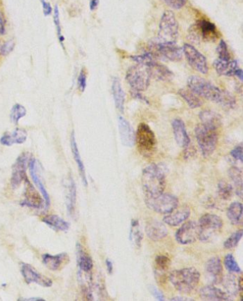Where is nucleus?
<instances>
[{"mask_svg":"<svg viewBox=\"0 0 243 301\" xmlns=\"http://www.w3.org/2000/svg\"><path fill=\"white\" fill-rule=\"evenodd\" d=\"M187 84L188 89L201 98L228 109H233L236 107V98L231 93L220 90L209 81L199 76H190Z\"/></svg>","mask_w":243,"mask_h":301,"instance_id":"obj_1","label":"nucleus"},{"mask_svg":"<svg viewBox=\"0 0 243 301\" xmlns=\"http://www.w3.org/2000/svg\"><path fill=\"white\" fill-rule=\"evenodd\" d=\"M141 183L146 197L158 196L166 188V176L164 169L157 164L149 165L143 170Z\"/></svg>","mask_w":243,"mask_h":301,"instance_id":"obj_2","label":"nucleus"},{"mask_svg":"<svg viewBox=\"0 0 243 301\" xmlns=\"http://www.w3.org/2000/svg\"><path fill=\"white\" fill-rule=\"evenodd\" d=\"M168 278L178 291L188 294L193 292L199 285L201 273L195 267H185L173 270Z\"/></svg>","mask_w":243,"mask_h":301,"instance_id":"obj_3","label":"nucleus"},{"mask_svg":"<svg viewBox=\"0 0 243 301\" xmlns=\"http://www.w3.org/2000/svg\"><path fill=\"white\" fill-rule=\"evenodd\" d=\"M218 129L201 122L195 127V138L203 157H209L215 152L218 143Z\"/></svg>","mask_w":243,"mask_h":301,"instance_id":"obj_4","label":"nucleus"},{"mask_svg":"<svg viewBox=\"0 0 243 301\" xmlns=\"http://www.w3.org/2000/svg\"><path fill=\"white\" fill-rule=\"evenodd\" d=\"M135 144L141 155L150 157L156 151L157 140L155 134L146 123L139 124L136 132Z\"/></svg>","mask_w":243,"mask_h":301,"instance_id":"obj_5","label":"nucleus"},{"mask_svg":"<svg viewBox=\"0 0 243 301\" xmlns=\"http://www.w3.org/2000/svg\"><path fill=\"white\" fill-rule=\"evenodd\" d=\"M149 52L160 60H167L172 62H179L182 60V49L176 42H161L153 41L149 45Z\"/></svg>","mask_w":243,"mask_h":301,"instance_id":"obj_6","label":"nucleus"},{"mask_svg":"<svg viewBox=\"0 0 243 301\" xmlns=\"http://www.w3.org/2000/svg\"><path fill=\"white\" fill-rule=\"evenodd\" d=\"M220 36L218 30L213 22L206 20H198L189 30V38L195 43L215 42Z\"/></svg>","mask_w":243,"mask_h":301,"instance_id":"obj_7","label":"nucleus"},{"mask_svg":"<svg viewBox=\"0 0 243 301\" xmlns=\"http://www.w3.org/2000/svg\"><path fill=\"white\" fill-rule=\"evenodd\" d=\"M150 75L147 68L144 65L137 64L128 68L125 79L131 86V90L136 92H144L150 85Z\"/></svg>","mask_w":243,"mask_h":301,"instance_id":"obj_8","label":"nucleus"},{"mask_svg":"<svg viewBox=\"0 0 243 301\" xmlns=\"http://www.w3.org/2000/svg\"><path fill=\"white\" fill-rule=\"evenodd\" d=\"M179 36V23L171 11L163 12L160 19L158 40L161 42H176Z\"/></svg>","mask_w":243,"mask_h":301,"instance_id":"obj_9","label":"nucleus"},{"mask_svg":"<svg viewBox=\"0 0 243 301\" xmlns=\"http://www.w3.org/2000/svg\"><path fill=\"white\" fill-rule=\"evenodd\" d=\"M145 203L149 209L155 213L166 215L179 206V200L176 195L163 192L156 197H146Z\"/></svg>","mask_w":243,"mask_h":301,"instance_id":"obj_10","label":"nucleus"},{"mask_svg":"<svg viewBox=\"0 0 243 301\" xmlns=\"http://www.w3.org/2000/svg\"><path fill=\"white\" fill-rule=\"evenodd\" d=\"M199 226V240L208 242L221 230L223 222L221 218L215 214L203 215L198 223Z\"/></svg>","mask_w":243,"mask_h":301,"instance_id":"obj_11","label":"nucleus"},{"mask_svg":"<svg viewBox=\"0 0 243 301\" xmlns=\"http://www.w3.org/2000/svg\"><path fill=\"white\" fill-rule=\"evenodd\" d=\"M182 52L186 58L189 65L195 70L201 74H207L209 72L207 60L204 55H202L194 46L190 44H184Z\"/></svg>","mask_w":243,"mask_h":301,"instance_id":"obj_12","label":"nucleus"},{"mask_svg":"<svg viewBox=\"0 0 243 301\" xmlns=\"http://www.w3.org/2000/svg\"><path fill=\"white\" fill-rule=\"evenodd\" d=\"M200 230L198 224L195 221H190L182 224L178 229L175 238L181 245H190L199 240Z\"/></svg>","mask_w":243,"mask_h":301,"instance_id":"obj_13","label":"nucleus"},{"mask_svg":"<svg viewBox=\"0 0 243 301\" xmlns=\"http://www.w3.org/2000/svg\"><path fill=\"white\" fill-rule=\"evenodd\" d=\"M30 158L28 153H22L19 156L12 166V187H18L22 182L27 179L26 171L29 166Z\"/></svg>","mask_w":243,"mask_h":301,"instance_id":"obj_14","label":"nucleus"},{"mask_svg":"<svg viewBox=\"0 0 243 301\" xmlns=\"http://www.w3.org/2000/svg\"><path fill=\"white\" fill-rule=\"evenodd\" d=\"M21 273L25 282L28 284L36 283L42 287L49 288L53 285L52 280L48 277L39 273L34 267L28 263H22Z\"/></svg>","mask_w":243,"mask_h":301,"instance_id":"obj_15","label":"nucleus"},{"mask_svg":"<svg viewBox=\"0 0 243 301\" xmlns=\"http://www.w3.org/2000/svg\"><path fill=\"white\" fill-rule=\"evenodd\" d=\"M213 65L217 74L220 75L228 76V77L236 76L241 81L243 80V70L240 68L239 64L237 60H223L217 59L214 62Z\"/></svg>","mask_w":243,"mask_h":301,"instance_id":"obj_16","label":"nucleus"},{"mask_svg":"<svg viewBox=\"0 0 243 301\" xmlns=\"http://www.w3.org/2000/svg\"><path fill=\"white\" fill-rule=\"evenodd\" d=\"M190 216V209L187 205L178 206L168 214L165 215L163 222L171 227L181 226L188 220Z\"/></svg>","mask_w":243,"mask_h":301,"instance_id":"obj_17","label":"nucleus"},{"mask_svg":"<svg viewBox=\"0 0 243 301\" xmlns=\"http://www.w3.org/2000/svg\"><path fill=\"white\" fill-rule=\"evenodd\" d=\"M149 72L151 78L157 81H170L174 78V73L171 70L168 69L166 66L163 64L157 62L156 60H153L146 65Z\"/></svg>","mask_w":243,"mask_h":301,"instance_id":"obj_18","label":"nucleus"},{"mask_svg":"<svg viewBox=\"0 0 243 301\" xmlns=\"http://www.w3.org/2000/svg\"><path fill=\"white\" fill-rule=\"evenodd\" d=\"M25 200H22L20 205L32 208H42L44 200H43L39 192L33 187L28 178L25 180Z\"/></svg>","mask_w":243,"mask_h":301,"instance_id":"obj_19","label":"nucleus"},{"mask_svg":"<svg viewBox=\"0 0 243 301\" xmlns=\"http://www.w3.org/2000/svg\"><path fill=\"white\" fill-rule=\"evenodd\" d=\"M173 132L176 143L184 150L190 146V139L187 133L186 127L183 121L181 119H175L172 122Z\"/></svg>","mask_w":243,"mask_h":301,"instance_id":"obj_20","label":"nucleus"},{"mask_svg":"<svg viewBox=\"0 0 243 301\" xmlns=\"http://www.w3.org/2000/svg\"><path fill=\"white\" fill-rule=\"evenodd\" d=\"M119 130L122 144L127 147H133L136 140V132L129 122L122 116H119Z\"/></svg>","mask_w":243,"mask_h":301,"instance_id":"obj_21","label":"nucleus"},{"mask_svg":"<svg viewBox=\"0 0 243 301\" xmlns=\"http://www.w3.org/2000/svg\"><path fill=\"white\" fill-rule=\"evenodd\" d=\"M221 260L218 257H213L206 264V273L211 278L213 284L221 283L223 280Z\"/></svg>","mask_w":243,"mask_h":301,"instance_id":"obj_22","label":"nucleus"},{"mask_svg":"<svg viewBox=\"0 0 243 301\" xmlns=\"http://www.w3.org/2000/svg\"><path fill=\"white\" fill-rule=\"evenodd\" d=\"M146 232L148 238L153 241H159L168 235V229L163 223L151 220L146 226Z\"/></svg>","mask_w":243,"mask_h":301,"instance_id":"obj_23","label":"nucleus"},{"mask_svg":"<svg viewBox=\"0 0 243 301\" xmlns=\"http://www.w3.org/2000/svg\"><path fill=\"white\" fill-rule=\"evenodd\" d=\"M200 297L202 300L211 301H231V298L226 292L214 286H206L200 290Z\"/></svg>","mask_w":243,"mask_h":301,"instance_id":"obj_24","label":"nucleus"},{"mask_svg":"<svg viewBox=\"0 0 243 301\" xmlns=\"http://www.w3.org/2000/svg\"><path fill=\"white\" fill-rule=\"evenodd\" d=\"M29 168H30V175H31L33 182L42 193L46 208H48L51 204L50 197H49L48 192H47L45 186H44L40 178H39V175L36 173V161H35L34 158L30 159V162H29Z\"/></svg>","mask_w":243,"mask_h":301,"instance_id":"obj_25","label":"nucleus"},{"mask_svg":"<svg viewBox=\"0 0 243 301\" xmlns=\"http://www.w3.org/2000/svg\"><path fill=\"white\" fill-rule=\"evenodd\" d=\"M28 138V133L23 129H16L12 133H7L0 138V143L3 146H11L14 144H23Z\"/></svg>","mask_w":243,"mask_h":301,"instance_id":"obj_26","label":"nucleus"},{"mask_svg":"<svg viewBox=\"0 0 243 301\" xmlns=\"http://www.w3.org/2000/svg\"><path fill=\"white\" fill-rule=\"evenodd\" d=\"M69 257L66 253H60V254L52 256L50 254H44L42 256L43 264L50 270H60L63 266L64 263H67Z\"/></svg>","mask_w":243,"mask_h":301,"instance_id":"obj_27","label":"nucleus"},{"mask_svg":"<svg viewBox=\"0 0 243 301\" xmlns=\"http://www.w3.org/2000/svg\"><path fill=\"white\" fill-rule=\"evenodd\" d=\"M112 93L116 108L121 113L124 111L125 93L122 87L120 81L117 77H114L112 82Z\"/></svg>","mask_w":243,"mask_h":301,"instance_id":"obj_28","label":"nucleus"},{"mask_svg":"<svg viewBox=\"0 0 243 301\" xmlns=\"http://www.w3.org/2000/svg\"><path fill=\"white\" fill-rule=\"evenodd\" d=\"M71 148L74 160L77 162L79 174H80L81 178H82V182H83L84 186H87V183H87V175H86L85 167H84L83 161H82V157H81L80 153H79V149H78L74 133L71 134Z\"/></svg>","mask_w":243,"mask_h":301,"instance_id":"obj_29","label":"nucleus"},{"mask_svg":"<svg viewBox=\"0 0 243 301\" xmlns=\"http://www.w3.org/2000/svg\"><path fill=\"white\" fill-rule=\"evenodd\" d=\"M42 221L57 231H68L70 227L69 223L57 215H49L43 218Z\"/></svg>","mask_w":243,"mask_h":301,"instance_id":"obj_30","label":"nucleus"},{"mask_svg":"<svg viewBox=\"0 0 243 301\" xmlns=\"http://www.w3.org/2000/svg\"><path fill=\"white\" fill-rule=\"evenodd\" d=\"M77 263L79 269L84 273H89L93 268V263L91 258L84 251L82 245L77 243Z\"/></svg>","mask_w":243,"mask_h":301,"instance_id":"obj_31","label":"nucleus"},{"mask_svg":"<svg viewBox=\"0 0 243 301\" xmlns=\"http://www.w3.org/2000/svg\"><path fill=\"white\" fill-rule=\"evenodd\" d=\"M243 212V204L240 202H234L230 205L227 211V216L231 224L238 226L242 224Z\"/></svg>","mask_w":243,"mask_h":301,"instance_id":"obj_32","label":"nucleus"},{"mask_svg":"<svg viewBox=\"0 0 243 301\" xmlns=\"http://www.w3.org/2000/svg\"><path fill=\"white\" fill-rule=\"evenodd\" d=\"M201 123L220 128L222 125V118L218 113L210 110H204L199 114Z\"/></svg>","mask_w":243,"mask_h":301,"instance_id":"obj_33","label":"nucleus"},{"mask_svg":"<svg viewBox=\"0 0 243 301\" xmlns=\"http://www.w3.org/2000/svg\"><path fill=\"white\" fill-rule=\"evenodd\" d=\"M178 93L186 102L187 104L191 109L200 108L203 105V101L200 99L199 96L191 91L190 89H181Z\"/></svg>","mask_w":243,"mask_h":301,"instance_id":"obj_34","label":"nucleus"},{"mask_svg":"<svg viewBox=\"0 0 243 301\" xmlns=\"http://www.w3.org/2000/svg\"><path fill=\"white\" fill-rule=\"evenodd\" d=\"M76 200H77V188L72 178H70L67 186L66 195V208L70 215H72L75 210Z\"/></svg>","mask_w":243,"mask_h":301,"instance_id":"obj_35","label":"nucleus"},{"mask_svg":"<svg viewBox=\"0 0 243 301\" xmlns=\"http://www.w3.org/2000/svg\"><path fill=\"white\" fill-rule=\"evenodd\" d=\"M228 175L230 180L236 186V194L241 198L243 196V172L237 167H231L228 170Z\"/></svg>","mask_w":243,"mask_h":301,"instance_id":"obj_36","label":"nucleus"},{"mask_svg":"<svg viewBox=\"0 0 243 301\" xmlns=\"http://www.w3.org/2000/svg\"><path fill=\"white\" fill-rule=\"evenodd\" d=\"M143 238H144V235H143V232L140 228L139 221L136 219L132 220L131 229H130V241L136 248H141Z\"/></svg>","mask_w":243,"mask_h":301,"instance_id":"obj_37","label":"nucleus"},{"mask_svg":"<svg viewBox=\"0 0 243 301\" xmlns=\"http://www.w3.org/2000/svg\"><path fill=\"white\" fill-rule=\"evenodd\" d=\"M233 192H234V189H233L232 185L230 183L225 182V181H222L218 183L217 186V195L222 200H225V201H228V200H231L232 197L233 196Z\"/></svg>","mask_w":243,"mask_h":301,"instance_id":"obj_38","label":"nucleus"},{"mask_svg":"<svg viewBox=\"0 0 243 301\" xmlns=\"http://www.w3.org/2000/svg\"><path fill=\"white\" fill-rule=\"evenodd\" d=\"M155 273L158 275H163L169 269L171 265V260L168 256L159 255L156 256L154 261Z\"/></svg>","mask_w":243,"mask_h":301,"instance_id":"obj_39","label":"nucleus"},{"mask_svg":"<svg viewBox=\"0 0 243 301\" xmlns=\"http://www.w3.org/2000/svg\"><path fill=\"white\" fill-rule=\"evenodd\" d=\"M224 265L230 273H241L242 272L241 267L239 266L236 259L231 253L225 256V259H224Z\"/></svg>","mask_w":243,"mask_h":301,"instance_id":"obj_40","label":"nucleus"},{"mask_svg":"<svg viewBox=\"0 0 243 301\" xmlns=\"http://www.w3.org/2000/svg\"><path fill=\"white\" fill-rule=\"evenodd\" d=\"M243 230H239L238 231L233 232L231 235L225 240L223 246L225 249L230 250L236 248L239 244L240 241L243 238Z\"/></svg>","mask_w":243,"mask_h":301,"instance_id":"obj_41","label":"nucleus"},{"mask_svg":"<svg viewBox=\"0 0 243 301\" xmlns=\"http://www.w3.org/2000/svg\"><path fill=\"white\" fill-rule=\"evenodd\" d=\"M27 114V111L25 107L20 104L14 105L11 110L10 119L14 124H17L20 119L25 117Z\"/></svg>","mask_w":243,"mask_h":301,"instance_id":"obj_42","label":"nucleus"},{"mask_svg":"<svg viewBox=\"0 0 243 301\" xmlns=\"http://www.w3.org/2000/svg\"><path fill=\"white\" fill-rule=\"evenodd\" d=\"M222 281L225 282V287L227 290V294L230 298L232 297V296H236L238 294L239 288H238V283H236L234 277L228 276L226 280H222Z\"/></svg>","mask_w":243,"mask_h":301,"instance_id":"obj_43","label":"nucleus"},{"mask_svg":"<svg viewBox=\"0 0 243 301\" xmlns=\"http://www.w3.org/2000/svg\"><path fill=\"white\" fill-rule=\"evenodd\" d=\"M217 52L218 54V59L223 60H231V55H230L229 50H228V45L223 39H221L219 43Z\"/></svg>","mask_w":243,"mask_h":301,"instance_id":"obj_44","label":"nucleus"},{"mask_svg":"<svg viewBox=\"0 0 243 301\" xmlns=\"http://www.w3.org/2000/svg\"><path fill=\"white\" fill-rule=\"evenodd\" d=\"M54 22H55L56 28H57V35H58L59 39L60 42L61 43V45H63V42L64 40V38L61 35V25H60V12H59V9L57 6H56L55 8V15H54Z\"/></svg>","mask_w":243,"mask_h":301,"instance_id":"obj_45","label":"nucleus"},{"mask_svg":"<svg viewBox=\"0 0 243 301\" xmlns=\"http://www.w3.org/2000/svg\"><path fill=\"white\" fill-rule=\"evenodd\" d=\"M230 155L236 160H239L240 162H243V144H241L237 146L236 147L233 148L230 152Z\"/></svg>","mask_w":243,"mask_h":301,"instance_id":"obj_46","label":"nucleus"},{"mask_svg":"<svg viewBox=\"0 0 243 301\" xmlns=\"http://www.w3.org/2000/svg\"><path fill=\"white\" fill-rule=\"evenodd\" d=\"M167 5L174 9H180L186 4L187 0H163Z\"/></svg>","mask_w":243,"mask_h":301,"instance_id":"obj_47","label":"nucleus"},{"mask_svg":"<svg viewBox=\"0 0 243 301\" xmlns=\"http://www.w3.org/2000/svg\"><path fill=\"white\" fill-rule=\"evenodd\" d=\"M14 47V41L9 40L8 42L4 43L1 48H0V54L1 55L6 56V55H9L10 52H12Z\"/></svg>","mask_w":243,"mask_h":301,"instance_id":"obj_48","label":"nucleus"},{"mask_svg":"<svg viewBox=\"0 0 243 301\" xmlns=\"http://www.w3.org/2000/svg\"><path fill=\"white\" fill-rule=\"evenodd\" d=\"M78 87L82 92H84L87 87V75L84 70H82L78 77Z\"/></svg>","mask_w":243,"mask_h":301,"instance_id":"obj_49","label":"nucleus"},{"mask_svg":"<svg viewBox=\"0 0 243 301\" xmlns=\"http://www.w3.org/2000/svg\"><path fill=\"white\" fill-rule=\"evenodd\" d=\"M150 291L157 300L160 301H165L164 295H163V293H162L161 291H160L159 290L157 289L156 288L153 287V286H151Z\"/></svg>","mask_w":243,"mask_h":301,"instance_id":"obj_50","label":"nucleus"},{"mask_svg":"<svg viewBox=\"0 0 243 301\" xmlns=\"http://www.w3.org/2000/svg\"><path fill=\"white\" fill-rule=\"evenodd\" d=\"M131 96H132V98L137 99V100L143 102V103H146V104H149V101L148 100V99L146 98L145 96H144V95L141 94V92H136L131 90Z\"/></svg>","mask_w":243,"mask_h":301,"instance_id":"obj_51","label":"nucleus"},{"mask_svg":"<svg viewBox=\"0 0 243 301\" xmlns=\"http://www.w3.org/2000/svg\"><path fill=\"white\" fill-rule=\"evenodd\" d=\"M43 10H44V13L46 16L49 15L52 12V8L51 7L50 4H49L47 1H44L42 3Z\"/></svg>","mask_w":243,"mask_h":301,"instance_id":"obj_52","label":"nucleus"},{"mask_svg":"<svg viewBox=\"0 0 243 301\" xmlns=\"http://www.w3.org/2000/svg\"><path fill=\"white\" fill-rule=\"evenodd\" d=\"M5 33V21L2 14L0 12V35H4Z\"/></svg>","mask_w":243,"mask_h":301,"instance_id":"obj_53","label":"nucleus"},{"mask_svg":"<svg viewBox=\"0 0 243 301\" xmlns=\"http://www.w3.org/2000/svg\"><path fill=\"white\" fill-rule=\"evenodd\" d=\"M106 267H107L108 273L112 274L113 270H114V265H113L112 261L109 259H106Z\"/></svg>","mask_w":243,"mask_h":301,"instance_id":"obj_54","label":"nucleus"},{"mask_svg":"<svg viewBox=\"0 0 243 301\" xmlns=\"http://www.w3.org/2000/svg\"><path fill=\"white\" fill-rule=\"evenodd\" d=\"M98 5V0H91L90 2L91 10L93 11L97 8Z\"/></svg>","mask_w":243,"mask_h":301,"instance_id":"obj_55","label":"nucleus"},{"mask_svg":"<svg viewBox=\"0 0 243 301\" xmlns=\"http://www.w3.org/2000/svg\"><path fill=\"white\" fill-rule=\"evenodd\" d=\"M170 301H194L192 299H188V298L180 297V296H177V297H174L171 299Z\"/></svg>","mask_w":243,"mask_h":301,"instance_id":"obj_56","label":"nucleus"},{"mask_svg":"<svg viewBox=\"0 0 243 301\" xmlns=\"http://www.w3.org/2000/svg\"><path fill=\"white\" fill-rule=\"evenodd\" d=\"M19 301H44V299H41V298H31V299H20Z\"/></svg>","mask_w":243,"mask_h":301,"instance_id":"obj_57","label":"nucleus"},{"mask_svg":"<svg viewBox=\"0 0 243 301\" xmlns=\"http://www.w3.org/2000/svg\"><path fill=\"white\" fill-rule=\"evenodd\" d=\"M41 1H42V3L44 2V1H45V0H40Z\"/></svg>","mask_w":243,"mask_h":301,"instance_id":"obj_58","label":"nucleus"}]
</instances>
